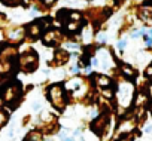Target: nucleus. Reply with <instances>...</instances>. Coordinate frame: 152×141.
Segmentation results:
<instances>
[{
  "mask_svg": "<svg viewBox=\"0 0 152 141\" xmlns=\"http://www.w3.org/2000/svg\"><path fill=\"white\" fill-rule=\"evenodd\" d=\"M49 100L51 103L57 107V108H63L64 107V98H63V91L58 85L51 86L49 89Z\"/></svg>",
  "mask_w": 152,
  "mask_h": 141,
  "instance_id": "1",
  "label": "nucleus"
},
{
  "mask_svg": "<svg viewBox=\"0 0 152 141\" xmlns=\"http://www.w3.org/2000/svg\"><path fill=\"white\" fill-rule=\"evenodd\" d=\"M121 94L119 95H122V106H128V103H130V100H131V97H133V88H131V85H122L121 86Z\"/></svg>",
  "mask_w": 152,
  "mask_h": 141,
  "instance_id": "2",
  "label": "nucleus"
},
{
  "mask_svg": "<svg viewBox=\"0 0 152 141\" xmlns=\"http://www.w3.org/2000/svg\"><path fill=\"white\" fill-rule=\"evenodd\" d=\"M26 141H40V134L36 132V131H31L28 135H27V140Z\"/></svg>",
  "mask_w": 152,
  "mask_h": 141,
  "instance_id": "3",
  "label": "nucleus"
},
{
  "mask_svg": "<svg viewBox=\"0 0 152 141\" xmlns=\"http://www.w3.org/2000/svg\"><path fill=\"white\" fill-rule=\"evenodd\" d=\"M9 37H11L12 40H20V39L23 37V30H21V28H18V30L12 31V33L9 34Z\"/></svg>",
  "mask_w": 152,
  "mask_h": 141,
  "instance_id": "4",
  "label": "nucleus"
},
{
  "mask_svg": "<svg viewBox=\"0 0 152 141\" xmlns=\"http://www.w3.org/2000/svg\"><path fill=\"white\" fill-rule=\"evenodd\" d=\"M122 72H124V74H125L127 77H133V76H134L133 68H131V67H128V65H124V67H122Z\"/></svg>",
  "mask_w": 152,
  "mask_h": 141,
  "instance_id": "5",
  "label": "nucleus"
},
{
  "mask_svg": "<svg viewBox=\"0 0 152 141\" xmlns=\"http://www.w3.org/2000/svg\"><path fill=\"white\" fill-rule=\"evenodd\" d=\"M97 83H99L100 86H109V85H110V80H109L107 77H100Z\"/></svg>",
  "mask_w": 152,
  "mask_h": 141,
  "instance_id": "6",
  "label": "nucleus"
},
{
  "mask_svg": "<svg viewBox=\"0 0 152 141\" xmlns=\"http://www.w3.org/2000/svg\"><path fill=\"white\" fill-rule=\"evenodd\" d=\"M116 141H134V138L131 137V135H127V134H122Z\"/></svg>",
  "mask_w": 152,
  "mask_h": 141,
  "instance_id": "7",
  "label": "nucleus"
},
{
  "mask_svg": "<svg viewBox=\"0 0 152 141\" xmlns=\"http://www.w3.org/2000/svg\"><path fill=\"white\" fill-rule=\"evenodd\" d=\"M6 119H8V116H6L5 113H0V126H2V125H5Z\"/></svg>",
  "mask_w": 152,
  "mask_h": 141,
  "instance_id": "8",
  "label": "nucleus"
},
{
  "mask_svg": "<svg viewBox=\"0 0 152 141\" xmlns=\"http://www.w3.org/2000/svg\"><path fill=\"white\" fill-rule=\"evenodd\" d=\"M118 48H119V49H124V48H125V42H124V40L118 42Z\"/></svg>",
  "mask_w": 152,
  "mask_h": 141,
  "instance_id": "9",
  "label": "nucleus"
},
{
  "mask_svg": "<svg viewBox=\"0 0 152 141\" xmlns=\"http://www.w3.org/2000/svg\"><path fill=\"white\" fill-rule=\"evenodd\" d=\"M145 132H148V134H151V132H152V126H151V125H148V126L145 128Z\"/></svg>",
  "mask_w": 152,
  "mask_h": 141,
  "instance_id": "10",
  "label": "nucleus"
},
{
  "mask_svg": "<svg viewBox=\"0 0 152 141\" xmlns=\"http://www.w3.org/2000/svg\"><path fill=\"white\" fill-rule=\"evenodd\" d=\"M42 2H43L45 5H52V3L55 2V0H42Z\"/></svg>",
  "mask_w": 152,
  "mask_h": 141,
  "instance_id": "11",
  "label": "nucleus"
},
{
  "mask_svg": "<svg viewBox=\"0 0 152 141\" xmlns=\"http://www.w3.org/2000/svg\"><path fill=\"white\" fill-rule=\"evenodd\" d=\"M79 72V67L76 65V67H72V73H78Z\"/></svg>",
  "mask_w": 152,
  "mask_h": 141,
  "instance_id": "12",
  "label": "nucleus"
},
{
  "mask_svg": "<svg viewBox=\"0 0 152 141\" xmlns=\"http://www.w3.org/2000/svg\"><path fill=\"white\" fill-rule=\"evenodd\" d=\"M67 48H70V49H78V45H72V43H69Z\"/></svg>",
  "mask_w": 152,
  "mask_h": 141,
  "instance_id": "13",
  "label": "nucleus"
},
{
  "mask_svg": "<svg viewBox=\"0 0 152 141\" xmlns=\"http://www.w3.org/2000/svg\"><path fill=\"white\" fill-rule=\"evenodd\" d=\"M99 39H100V42H104V40H106V36H104V34H100Z\"/></svg>",
  "mask_w": 152,
  "mask_h": 141,
  "instance_id": "14",
  "label": "nucleus"
},
{
  "mask_svg": "<svg viewBox=\"0 0 152 141\" xmlns=\"http://www.w3.org/2000/svg\"><path fill=\"white\" fill-rule=\"evenodd\" d=\"M33 108H34V110H39V108H40V104H39V103H34Z\"/></svg>",
  "mask_w": 152,
  "mask_h": 141,
  "instance_id": "15",
  "label": "nucleus"
},
{
  "mask_svg": "<svg viewBox=\"0 0 152 141\" xmlns=\"http://www.w3.org/2000/svg\"><path fill=\"white\" fill-rule=\"evenodd\" d=\"M146 45L151 46V45H152V39H146Z\"/></svg>",
  "mask_w": 152,
  "mask_h": 141,
  "instance_id": "16",
  "label": "nucleus"
},
{
  "mask_svg": "<svg viewBox=\"0 0 152 141\" xmlns=\"http://www.w3.org/2000/svg\"><path fill=\"white\" fill-rule=\"evenodd\" d=\"M91 62H93V65H97V64H99V61H97V59H96V58H94V59H93V61H91Z\"/></svg>",
  "mask_w": 152,
  "mask_h": 141,
  "instance_id": "17",
  "label": "nucleus"
},
{
  "mask_svg": "<svg viewBox=\"0 0 152 141\" xmlns=\"http://www.w3.org/2000/svg\"><path fill=\"white\" fill-rule=\"evenodd\" d=\"M63 141H75L73 138H66V140H63Z\"/></svg>",
  "mask_w": 152,
  "mask_h": 141,
  "instance_id": "18",
  "label": "nucleus"
},
{
  "mask_svg": "<svg viewBox=\"0 0 152 141\" xmlns=\"http://www.w3.org/2000/svg\"><path fill=\"white\" fill-rule=\"evenodd\" d=\"M149 36H151V37H152V30H151V31H149Z\"/></svg>",
  "mask_w": 152,
  "mask_h": 141,
  "instance_id": "19",
  "label": "nucleus"
},
{
  "mask_svg": "<svg viewBox=\"0 0 152 141\" xmlns=\"http://www.w3.org/2000/svg\"><path fill=\"white\" fill-rule=\"evenodd\" d=\"M45 141H52V140H49V138H48V140H45Z\"/></svg>",
  "mask_w": 152,
  "mask_h": 141,
  "instance_id": "20",
  "label": "nucleus"
}]
</instances>
